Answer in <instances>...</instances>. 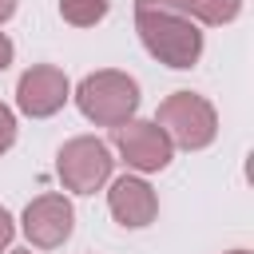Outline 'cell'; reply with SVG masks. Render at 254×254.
<instances>
[{
    "instance_id": "cell-1",
    "label": "cell",
    "mask_w": 254,
    "mask_h": 254,
    "mask_svg": "<svg viewBox=\"0 0 254 254\" xmlns=\"http://www.w3.org/2000/svg\"><path fill=\"white\" fill-rule=\"evenodd\" d=\"M135 24H139L143 48L155 60H163L167 67H194L198 64V56H202V32L187 16L159 12V8H139Z\"/></svg>"
},
{
    "instance_id": "cell-2",
    "label": "cell",
    "mask_w": 254,
    "mask_h": 254,
    "mask_svg": "<svg viewBox=\"0 0 254 254\" xmlns=\"http://www.w3.org/2000/svg\"><path fill=\"white\" fill-rule=\"evenodd\" d=\"M75 103L87 119L103 123V127H119L131 119V111L139 107V87L131 75L123 71H95L79 83L75 91Z\"/></svg>"
},
{
    "instance_id": "cell-3",
    "label": "cell",
    "mask_w": 254,
    "mask_h": 254,
    "mask_svg": "<svg viewBox=\"0 0 254 254\" xmlns=\"http://www.w3.org/2000/svg\"><path fill=\"white\" fill-rule=\"evenodd\" d=\"M155 127L171 139V147H187V151H198L214 139L218 123H214V107L194 95V91H175L171 99L159 103V115H155Z\"/></svg>"
},
{
    "instance_id": "cell-4",
    "label": "cell",
    "mask_w": 254,
    "mask_h": 254,
    "mask_svg": "<svg viewBox=\"0 0 254 254\" xmlns=\"http://www.w3.org/2000/svg\"><path fill=\"white\" fill-rule=\"evenodd\" d=\"M111 163H115V159H111L107 143H99V139H71V143L60 151V179H64L67 190L91 194L95 187L107 183Z\"/></svg>"
},
{
    "instance_id": "cell-5",
    "label": "cell",
    "mask_w": 254,
    "mask_h": 254,
    "mask_svg": "<svg viewBox=\"0 0 254 254\" xmlns=\"http://www.w3.org/2000/svg\"><path fill=\"white\" fill-rule=\"evenodd\" d=\"M111 139L123 151L127 167H135V171H163L171 163V139L155 123H131L127 119V123L111 127Z\"/></svg>"
},
{
    "instance_id": "cell-6",
    "label": "cell",
    "mask_w": 254,
    "mask_h": 254,
    "mask_svg": "<svg viewBox=\"0 0 254 254\" xmlns=\"http://www.w3.org/2000/svg\"><path fill=\"white\" fill-rule=\"evenodd\" d=\"M16 103L24 115L32 119H44V115H56L64 103H67V75L52 64H40L32 71L20 75L16 83Z\"/></svg>"
},
{
    "instance_id": "cell-7",
    "label": "cell",
    "mask_w": 254,
    "mask_h": 254,
    "mask_svg": "<svg viewBox=\"0 0 254 254\" xmlns=\"http://www.w3.org/2000/svg\"><path fill=\"white\" fill-rule=\"evenodd\" d=\"M71 222H75V214H71V202H67L64 194H40V198H32L28 210H24V234H28L32 246H40V250L60 246V242L71 234Z\"/></svg>"
},
{
    "instance_id": "cell-8",
    "label": "cell",
    "mask_w": 254,
    "mask_h": 254,
    "mask_svg": "<svg viewBox=\"0 0 254 254\" xmlns=\"http://www.w3.org/2000/svg\"><path fill=\"white\" fill-rule=\"evenodd\" d=\"M107 202H111V214H115L123 226H147V222L155 218V210H159L155 190H151L143 179H131V175H123V179L111 183Z\"/></svg>"
},
{
    "instance_id": "cell-9",
    "label": "cell",
    "mask_w": 254,
    "mask_h": 254,
    "mask_svg": "<svg viewBox=\"0 0 254 254\" xmlns=\"http://www.w3.org/2000/svg\"><path fill=\"white\" fill-rule=\"evenodd\" d=\"M135 8H159V12H175V16H194L202 24H230L242 12V0H139Z\"/></svg>"
},
{
    "instance_id": "cell-10",
    "label": "cell",
    "mask_w": 254,
    "mask_h": 254,
    "mask_svg": "<svg viewBox=\"0 0 254 254\" xmlns=\"http://www.w3.org/2000/svg\"><path fill=\"white\" fill-rule=\"evenodd\" d=\"M60 16L75 28H91L107 16V0H60Z\"/></svg>"
},
{
    "instance_id": "cell-11",
    "label": "cell",
    "mask_w": 254,
    "mask_h": 254,
    "mask_svg": "<svg viewBox=\"0 0 254 254\" xmlns=\"http://www.w3.org/2000/svg\"><path fill=\"white\" fill-rule=\"evenodd\" d=\"M12 143H16V115L0 103V155H4Z\"/></svg>"
},
{
    "instance_id": "cell-12",
    "label": "cell",
    "mask_w": 254,
    "mask_h": 254,
    "mask_svg": "<svg viewBox=\"0 0 254 254\" xmlns=\"http://www.w3.org/2000/svg\"><path fill=\"white\" fill-rule=\"evenodd\" d=\"M12 234H16V226H12V218H8V210L0 206V250L12 242Z\"/></svg>"
},
{
    "instance_id": "cell-13",
    "label": "cell",
    "mask_w": 254,
    "mask_h": 254,
    "mask_svg": "<svg viewBox=\"0 0 254 254\" xmlns=\"http://www.w3.org/2000/svg\"><path fill=\"white\" fill-rule=\"evenodd\" d=\"M8 64H12V40H8L4 32H0V71H4Z\"/></svg>"
},
{
    "instance_id": "cell-14",
    "label": "cell",
    "mask_w": 254,
    "mask_h": 254,
    "mask_svg": "<svg viewBox=\"0 0 254 254\" xmlns=\"http://www.w3.org/2000/svg\"><path fill=\"white\" fill-rule=\"evenodd\" d=\"M12 12H16V0H0V24H4Z\"/></svg>"
},
{
    "instance_id": "cell-15",
    "label": "cell",
    "mask_w": 254,
    "mask_h": 254,
    "mask_svg": "<svg viewBox=\"0 0 254 254\" xmlns=\"http://www.w3.org/2000/svg\"><path fill=\"white\" fill-rule=\"evenodd\" d=\"M8 254H32V250H8Z\"/></svg>"
},
{
    "instance_id": "cell-16",
    "label": "cell",
    "mask_w": 254,
    "mask_h": 254,
    "mask_svg": "<svg viewBox=\"0 0 254 254\" xmlns=\"http://www.w3.org/2000/svg\"><path fill=\"white\" fill-rule=\"evenodd\" d=\"M230 254H246V250H230Z\"/></svg>"
}]
</instances>
